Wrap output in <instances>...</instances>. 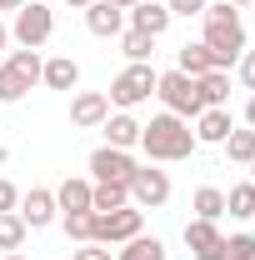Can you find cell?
<instances>
[{"instance_id": "52a82bcc", "label": "cell", "mask_w": 255, "mask_h": 260, "mask_svg": "<svg viewBox=\"0 0 255 260\" xmlns=\"http://www.w3.org/2000/svg\"><path fill=\"white\" fill-rule=\"evenodd\" d=\"M130 205L135 210H160L165 200H170V175L155 170V165H135V175H130Z\"/></svg>"}, {"instance_id": "277c9868", "label": "cell", "mask_w": 255, "mask_h": 260, "mask_svg": "<svg viewBox=\"0 0 255 260\" xmlns=\"http://www.w3.org/2000/svg\"><path fill=\"white\" fill-rule=\"evenodd\" d=\"M155 95L165 100V110L180 115V120H195V115L205 110V100H200V90H195V75H185V70H165V75L155 80Z\"/></svg>"}, {"instance_id": "f35d334b", "label": "cell", "mask_w": 255, "mask_h": 260, "mask_svg": "<svg viewBox=\"0 0 255 260\" xmlns=\"http://www.w3.org/2000/svg\"><path fill=\"white\" fill-rule=\"evenodd\" d=\"M65 5H70V10H85V5H90V0H65Z\"/></svg>"}, {"instance_id": "3957f363", "label": "cell", "mask_w": 255, "mask_h": 260, "mask_svg": "<svg viewBox=\"0 0 255 260\" xmlns=\"http://www.w3.org/2000/svg\"><path fill=\"white\" fill-rule=\"evenodd\" d=\"M200 45L210 50L215 70H230V65L250 50V45H245V25H240V15H235V20H205V40H200Z\"/></svg>"}, {"instance_id": "9c48e42d", "label": "cell", "mask_w": 255, "mask_h": 260, "mask_svg": "<svg viewBox=\"0 0 255 260\" xmlns=\"http://www.w3.org/2000/svg\"><path fill=\"white\" fill-rule=\"evenodd\" d=\"M90 175H95V180H110V185H130L135 160H130V150L100 145V150H90Z\"/></svg>"}, {"instance_id": "f546056e", "label": "cell", "mask_w": 255, "mask_h": 260, "mask_svg": "<svg viewBox=\"0 0 255 260\" xmlns=\"http://www.w3.org/2000/svg\"><path fill=\"white\" fill-rule=\"evenodd\" d=\"M25 90H30V85H25L10 65H0V105H20V100H25Z\"/></svg>"}, {"instance_id": "d6a6232c", "label": "cell", "mask_w": 255, "mask_h": 260, "mask_svg": "<svg viewBox=\"0 0 255 260\" xmlns=\"http://www.w3.org/2000/svg\"><path fill=\"white\" fill-rule=\"evenodd\" d=\"M235 70H240V85H245V90L255 95V50H245V55L235 60Z\"/></svg>"}, {"instance_id": "836d02e7", "label": "cell", "mask_w": 255, "mask_h": 260, "mask_svg": "<svg viewBox=\"0 0 255 260\" xmlns=\"http://www.w3.org/2000/svg\"><path fill=\"white\" fill-rule=\"evenodd\" d=\"M235 15H240V10H235L230 0H215V5H205V15H200V20H235Z\"/></svg>"}, {"instance_id": "d6986e66", "label": "cell", "mask_w": 255, "mask_h": 260, "mask_svg": "<svg viewBox=\"0 0 255 260\" xmlns=\"http://www.w3.org/2000/svg\"><path fill=\"white\" fill-rule=\"evenodd\" d=\"M120 205H130V190H125V185H110V180H95V185H90V210H95V215L120 210Z\"/></svg>"}, {"instance_id": "6da1fadb", "label": "cell", "mask_w": 255, "mask_h": 260, "mask_svg": "<svg viewBox=\"0 0 255 260\" xmlns=\"http://www.w3.org/2000/svg\"><path fill=\"white\" fill-rule=\"evenodd\" d=\"M140 150H145V160H150V165L190 160V155H195V130H190V120H180V115H170V110L150 115V125H140Z\"/></svg>"}, {"instance_id": "7402d4cb", "label": "cell", "mask_w": 255, "mask_h": 260, "mask_svg": "<svg viewBox=\"0 0 255 260\" xmlns=\"http://www.w3.org/2000/svg\"><path fill=\"white\" fill-rule=\"evenodd\" d=\"M225 215V190L220 185H200L195 190V220H220Z\"/></svg>"}, {"instance_id": "8992f818", "label": "cell", "mask_w": 255, "mask_h": 260, "mask_svg": "<svg viewBox=\"0 0 255 260\" xmlns=\"http://www.w3.org/2000/svg\"><path fill=\"white\" fill-rule=\"evenodd\" d=\"M140 230H145V210L120 205V210L95 215V235H90V240H100V245H125V240H135Z\"/></svg>"}, {"instance_id": "2e32d148", "label": "cell", "mask_w": 255, "mask_h": 260, "mask_svg": "<svg viewBox=\"0 0 255 260\" xmlns=\"http://www.w3.org/2000/svg\"><path fill=\"white\" fill-rule=\"evenodd\" d=\"M40 85H50V90H75V85H80V65L70 60V55H50L45 70H40Z\"/></svg>"}, {"instance_id": "ac0fdd59", "label": "cell", "mask_w": 255, "mask_h": 260, "mask_svg": "<svg viewBox=\"0 0 255 260\" xmlns=\"http://www.w3.org/2000/svg\"><path fill=\"white\" fill-rule=\"evenodd\" d=\"M90 185L95 180H60V190H55V205H60V215H70V210H90Z\"/></svg>"}, {"instance_id": "5bb4252c", "label": "cell", "mask_w": 255, "mask_h": 260, "mask_svg": "<svg viewBox=\"0 0 255 260\" xmlns=\"http://www.w3.org/2000/svg\"><path fill=\"white\" fill-rule=\"evenodd\" d=\"M220 220H190L185 225V245H190L195 260H215V250H220Z\"/></svg>"}, {"instance_id": "ba28073f", "label": "cell", "mask_w": 255, "mask_h": 260, "mask_svg": "<svg viewBox=\"0 0 255 260\" xmlns=\"http://www.w3.org/2000/svg\"><path fill=\"white\" fill-rule=\"evenodd\" d=\"M15 215H20V220H25L30 230H45V225H55V215H60V205H55V190H45V185H30V190L20 195Z\"/></svg>"}, {"instance_id": "83f0119b", "label": "cell", "mask_w": 255, "mask_h": 260, "mask_svg": "<svg viewBox=\"0 0 255 260\" xmlns=\"http://www.w3.org/2000/svg\"><path fill=\"white\" fill-rule=\"evenodd\" d=\"M60 220H65V235L80 240V245L95 235V210H70V215H60Z\"/></svg>"}, {"instance_id": "7a4b0ae2", "label": "cell", "mask_w": 255, "mask_h": 260, "mask_svg": "<svg viewBox=\"0 0 255 260\" xmlns=\"http://www.w3.org/2000/svg\"><path fill=\"white\" fill-rule=\"evenodd\" d=\"M155 80L160 70L150 60H130L115 80H110V90H105V100L115 105V110H135V105H145V100L155 95Z\"/></svg>"}, {"instance_id": "ffe728a7", "label": "cell", "mask_w": 255, "mask_h": 260, "mask_svg": "<svg viewBox=\"0 0 255 260\" xmlns=\"http://www.w3.org/2000/svg\"><path fill=\"white\" fill-rule=\"evenodd\" d=\"M5 65H10V70H15L25 85H40V70H45L40 50H25V45H20V50H10V60H5Z\"/></svg>"}, {"instance_id": "9a60e30c", "label": "cell", "mask_w": 255, "mask_h": 260, "mask_svg": "<svg viewBox=\"0 0 255 260\" xmlns=\"http://www.w3.org/2000/svg\"><path fill=\"white\" fill-rule=\"evenodd\" d=\"M105 145H115V150H135L140 145V120L130 115V110H115V115H105Z\"/></svg>"}, {"instance_id": "d590c367", "label": "cell", "mask_w": 255, "mask_h": 260, "mask_svg": "<svg viewBox=\"0 0 255 260\" xmlns=\"http://www.w3.org/2000/svg\"><path fill=\"white\" fill-rule=\"evenodd\" d=\"M245 125H250V130H255V95H250V100H245Z\"/></svg>"}, {"instance_id": "d4e9b609", "label": "cell", "mask_w": 255, "mask_h": 260, "mask_svg": "<svg viewBox=\"0 0 255 260\" xmlns=\"http://www.w3.org/2000/svg\"><path fill=\"white\" fill-rule=\"evenodd\" d=\"M175 70H185V75H205V70H215V60H210V50L205 45H180V60H175Z\"/></svg>"}, {"instance_id": "f1b7e54d", "label": "cell", "mask_w": 255, "mask_h": 260, "mask_svg": "<svg viewBox=\"0 0 255 260\" xmlns=\"http://www.w3.org/2000/svg\"><path fill=\"white\" fill-rule=\"evenodd\" d=\"M120 50H125V60H150V55H155V35H145V30H125Z\"/></svg>"}, {"instance_id": "4fadbf2b", "label": "cell", "mask_w": 255, "mask_h": 260, "mask_svg": "<svg viewBox=\"0 0 255 260\" xmlns=\"http://www.w3.org/2000/svg\"><path fill=\"white\" fill-rule=\"evenodd\" d=\"M230 130H235L230 105H220V110H200V115H195V145H225Z\"/></svg>"}, {"instance_id": "4316f807", "label": "cell", "mask_w": 255, "mask_h": 260, "mask_svg": "<svg viewBox=\"0 0 255 260\" xmlns=\"http://www.w3.org/2000/svg\"><path fill=\"white\" fill-rule=\"evenodd\" d=\"M215 260H255V235H250V230H240V235H230V240H220V250H215Z\"/></svg>"}, {"instance_id": "8d00e7d4", "label": "cell", "mask_w": 255, "mask_h": 260, "mask_svg": "<svg viewBox=\"0 0 255 260\" xmlns=\"http://www.w3.org/2000/svg\"><path fill=\"white\" fill-rule=\"evenodd\" d=\"M20 5H25V0H0V10H20Z\"/></svg>"}, {"instance_id": "cb8c5ba5", "label": "cell", "mask_w": 255, "mask_h": 260, "mask_svg": "<svg viewBox=\"0 0 255 260\" xmlns=\"http://www.w3.org/2000/svg\"><path fill=\"white\" fill-rule=\"evenodd\" d=\"M225 210H230L235 220H250V215H255V185H250V180L230 185V195H225Z\"/></svg>"}, {"instance_id": "4dcf8cb0", "label": "cell", "mask_w": 255, "mask_h": 260, "mask_svg": "<svg viewBox=\"0 0 255 260\" xmlns=\"http://www.w3.org/2000/svg\"><path fill=\"white\" fill-rule=\"evenodd\" d=\"M70 260H115V250H110V245H100V240H85Z\"/></svg>"}, {"instance_id": "1f68e13d", "label": "cell", "mask_w": 255, "mask_h": 260, "mask_svg": "<svg viewBox=\"0 0 255 260\" xmlns=\"http://www.w3.org/2000/svg\"><path fill=\"white\" fill-rule=\"evenodd\" d=\"M205 5H210V0H165V10H170V15H185V20H190V15H205Z\"/></svg>"}, {"instance_id": "74e56055", "label": "cell", "mask_w": 255, "mask_h": 260, "mask_svg": "<svg viewBox=\"0 0 255 260\" xmlns=\"http://www.w3.org/2000/svg\"><path fill=\"white\" fill-rule=\"evenodd\" d=\"M5 45H10V25H0V50H5Z\"/></svg>"}, {"instance_id": "7bdbcfd3", "label": "cell", "mask_w": 255, "mask_h": 260, "mask_svg": "<svg viewBox=\"0 0 255 260\" xmlns=\"http://www.w3.org/2000/svg\"><path fill=\"white\" fill-rule=\"evenodd\" d=\"M250 185H255V160H250Z\"/></svg>"}, {"instance_id": "e575fe53", "label": "cell", "mask_w": 255, "mask_h": 260, "mask_svg": "<svg viewBox=\"0 0 255 260\" xmlns=\"http://www.w3.org/2000/svg\"><path fill=\"white\" fill-rule=\"evenodd\" d=\"M15 205H20V190H15L10 180H0V215H10Z\"/></svg>"}, {"instance_id": "5b68a950", "label": "cell", "mask_w": 255, "mask_h": 260, "mask_svg": "<svg viewBox=\"0 0 255 260\" xmlns=\"http://www.w3.org/2000/svg\"><path fill=\"white\" fill-rule=\"evenodd\" d=\"M50 35H55V15H50V5H40V0H25V5L15 10L10 40H15V45H25V50H40Z\"/></svg>"}, {"instance_id": "30bf717a", "label": "cell", "mask_w": 255, "mask_h": 260, "mask_svg": "<svg viewBox=\"0 0 255 260\" xmlns=\"http://www.w3.org/2000/svg\"><path fill=\"white\" fill-rule=\"evenodd\" d=\"M105 115H110L105 90H75V95H70V125H75V130H95V125H105Z\"/></svg>"}, {"instance_id": "e0dca14e", "label": "cell", "mask_w": 255, "mask_h": 260, "mask_svg": "<svg viewBox=\"0 0 255 260\" xmlns=\"http://www.w3.org/2000/svg\"><path fill=\"white\" fill-rule=\"evenodd\" d=\"M195 90H200V100H205V110L230 105V70H205V75L195 80Z\"/></svg>"}, {"instance_id": "44dd1931", "label": "cell", "mask_w": 255, "mask_h": 260, "mask_svg": "<svg viewBox=\"0 0 255 260\" xmlns=\"http://www.w3.org/2000/svg\"><path fill=\"white\" fill-rule=\"evenodd\" d=\"M115 260H165V245H160L155 235H135V240H125V250H115Z\"/></svg>"}, {"instance_id": "ab89813d", "label": "cell", "mask_w": 255, "mask_h": 260, "mask_svg": "<svg viewBox=\"0 0 255 260\" xmlns=\"http://www.w3.org/2000/svg\"><path fill=\"white\" fill-rule=\"evenodd\" d=\"M110 5H120V10H130V5H140V0H110Z\"/></svg>"}, {"instance_id": "484cf974", "label": "cell", "mask_w": 255, "mask_h": 260, "mask_svg": "<svg viewBox=\"0 0 255 260\" xmlns=\"http://www.w3.org/2000/svg\"><path fill=\"white\" fill-rule=\"evenodd\" d=\"M25 235H30V225H25L15 210H10V215H0V250H5V255H10V250H20V245H25Z\"/></svg>"}, {"instance_id": "b9f144b4", "label": "cell", "mask_w": 255, "mask_h": 260, "mask_svg": "<svg viewBox=\"0 0 255 260\" xmlns=\"http://www.w3.org/2000/svg\"><path fill=\"white\" fill-rule=\"evenodd\" d=\"M230 5H235V10H245V5H250V0H230Z\"/></svg>"}, {"instance_id": "60d3db41", "label": "cell", "mask_w": 255, "mask_h": 260, "mask_svg": "<svg viewBox=\"0 0 255 260\" xmlns=\"http://www.w3.org/2000/svg\"><path fill=\"white\" fill-rule=\"evenodd\" d=\"M0 260H25V255H20V250H10V255H0Z\"/></svg>"}, {"instance_id": "603a6c76", "label": "cell", "mask_w": 255, "mask_h": 260, "mask_svg": "<svg viewBox=\"0 0 255 260\" xmlns=\"http://www.w3.org/2000/svg\"><path fill=\"white\" fill-rule=\"evenodd\" d=\"M225 155H230L235 165H250L255 160V130L250 125H245V130H230V135H225Z\"/></svg>"}, {"instance_id": "7c38bea8", "label": "cell", "mask_w": 255, "mask_h": 260, "mask_svg": "<svg viewBox=\"0 0 255 260\" xmlns=\"http://www.w3.org/2000/svg\"><path fill=\"white\" fill-rule=\"evenodd\" d=\"M125 20H130V30H145V35H165L170 30V20H175V15H170V10H165V0H140V5H130L125 10Z\"/></svg>"}, {"instance_id": "8fae6325", "label": "cell", "mask_w": 255, "mask_h": 260, "mask_svg": "<svg viewBox=\"0 0 255 260\" xmlns=\"http://www.w3.org/2000/svg\"><path fill=\"white\" fill-rule=\"evenodd\" d=\"M85 30L100 35V40H115V35L125 30V10L110 5V0H90L85 5Z\"/></svg>"}]
</instances>
